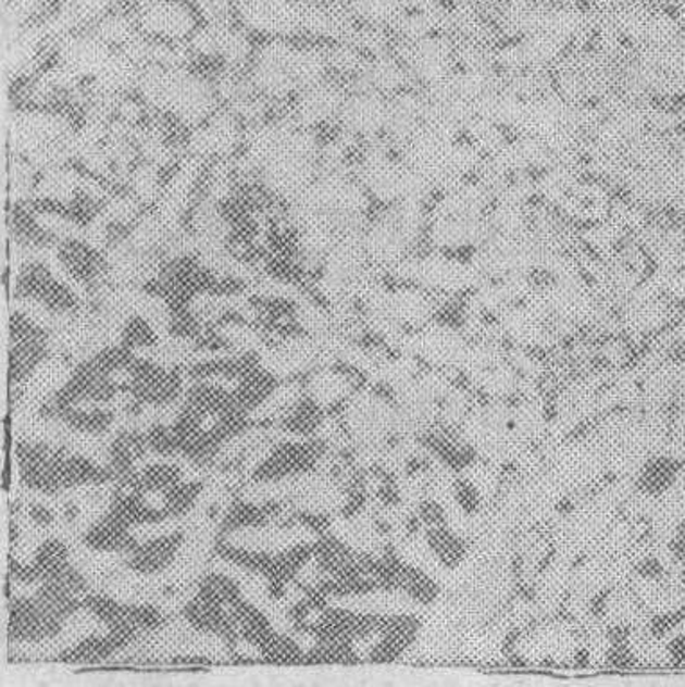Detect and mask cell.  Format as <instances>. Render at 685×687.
I'll return each mask as SVG.
<instances>
[{
    "label": "cell",
    "mask_w": 685,
    "mask_h": 687,
    "mask_svg": "<svg viewBox=\"0 0 685 687\" xmlns=\"http://www.w3.org/2000/svg\"><path fill=\"white\" fill-rule=\"evenodd\" d=\"M684 472L685 458L653 457L643 465L637 487L648 498H662L675 488Z\"/></svg>",
    "instance_id": "obj_2"
},
{
    "label": "cell",
    "mask_w": 685,
    "mask_h": 687,
    "mask_svg": "<svg viewBox=\"0 0 685 687\" xmlns=\"http://www.w3.org/2000/svg\"><path fill=\"white\" fill-rule=\"evenodd\" d=\"M138 26L153 37L178 41L198 29L195 11L178 0H151L140 4Z\"/></svg>",
    "instance_id": "obj_1"
}]
</instances>
